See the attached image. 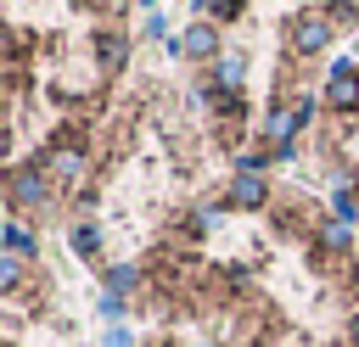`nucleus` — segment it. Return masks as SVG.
I'll use <instances>...</instances> for the list:
<instances>
[{"label":"nucleus","mask_w":359,"mask_h":347,"mask_svg":"<svg viewBox=\"0 0 359 347\" xmlns=\"http://www.w3.org/2000/svg\"><path fill=\"white\" fill-rule=\"evenodd\" d=\"M84 174H90V157H84V146H79V134H73V140H62V146L50 151V179L67 185V190H79Z\"/></svg>","instance_id":"nucleus-1"},{"label":"nucleus","mask_w":359,"mask_h":347,"mask_svg":"<svg viewBox=\"0 0 359 347\" xmlns=\"http://www.w3.org/2000/svg\"><path fill=\"white\" fill-rule=\"evenodd\" d=\"M325 101H331L337 112H359V67H353V62H342V67L331 73V84H325Z\"/></svg>","instance_id":"nucleus-2"},{"label":"nucleus","mask_w":359,"mask_h":347,"mask_svg":"<svg viewBox=\"0 0 359 347\" xmlns=\"http://www.w3.org/2000/svg\"><path fill=\"white\" fill-rule=\"evenodd\" d=\"M39 201H45V168H17L11 174V207L34 213Z\"/></svg>","instance_id":"nucleus-3"},{"label":"nucleus","mask_w":359,"mask_h":347,"mask_svg":"<svg viewBox=\"0 0 359 347\" xmlns=\"http://www.w3.org/2000/svg\"><path fill=\"white\" fill-rule=\"evenodd\" d=\"M123 56H129L123 28H95V62H101V73H118V67H123Z\"/></svg>","instance_id":"nucleus-4"},{"label":"nucleus","mask_w":359,"mask_h":347,"mask_svg":"<svg viewBox=\"0 0 359 347\" xmlns=\"http://www.w3.org/2000/svg\"><path fill=\"white\" fill-rule=\"evenodd\" d=\"M331 39V28H325V11H303L297 22H292V45L297 50H320Z\"/></svg>","instance_id":"nucleus-5"},{"label":"nucleus","mask_w":359,"mask_h":347,"mask_svg":"<svg viewBox=\"0 0 359 347\" xmlns=\"http://www.w3.org/2000/svg\"><path fill=\"white\" fill-rule=\"evenodd\" d=\"M180 50H185V56H213V50H219V28H208V22H196V28H185V39H180Z\"/></svg>","instance_id":"nucleus-6"},{"label":"nucleus","mask_w":359,"mask_h":347,"mask_svg":"<svg viewBox=\"0 0 359 347\" xmlns=\"http://www.w3.org/2000/svg\"><path fill=\"white\" fill-rule=\"evenodd\" d=\"M230 201H241V207H264V201H269V190H264L252 174H241V179L230 185Z\"/></svg>","instance_id":"nucleus-7"},{"label":"nucleus","mask_w":359,"mask_h":347,"mask_svg":"<svg viewBox=\"0 0 359 347\" xmlns=\"http://www.w3.org/2000/svg\"><path fill=\"white\" fill-rule=\"evenodd\" d=\"M73 246H79L84 257H95V252H101V229H90V224H79V229H73Z\"/></svg>","instance_id":"nucleus-8"},{"label":"nucleus","mask_w":359,"mask_h":347,"mask_svg":"<svg viewBox=\"0 0 359 347\" xmlns=\"http://www.w3.org/2000/svg\"><path fill=\"white\" fill-rule=\"evenodd\" d=\"M6 246H11V257H34V241H28V229H22V224H11V229H6Z\"/></svg>","instance_id":"nucleus-9"},{"label":"nucleus","mask_w":359,"mask_h":347,"mask_svg":"<svg viewBox=\"0 0 359 347\" xmlns=\"http://www.w3.org/2000/svg\"><path fill=\"white\" fill-rule=\"evenodd\" d=\"M213 78H219V84H241V56H224V62L213 67Z\"/></svg>","instance_id":"nucleus-10"},{"label":"nucleus","mask_w":359,"mask_h":347,"mask_svg":"<svg viewBox=\"0 0 359 347\" xmlns=\"http://www.w3.org/2000/svg\"><path fill=\"white\" fill-rule=\"evenodd\" d=\"M353 347H359V319H353Z\"/></svg>","instance_id":"nucleus-11"},{"label":"nucleus","mask_w":359,"mask_h":347,"mask_svg":"<svg viewBox=\"0 0 359 347\" xmlns=\"http://www.w3.org/2000/svg\"><path fill=\"white\" fill-rule=\"evenodd\" d=\"M163 347H180V341H163Z\"/></svg>","instance_id":"nucleus-12"}]
</instances>
